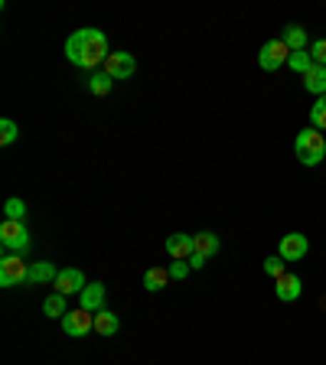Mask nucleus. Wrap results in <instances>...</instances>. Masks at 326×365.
I'll use <instances>...</instances> for the list:
<instances>
[{"label":"nucleus","mask_w":326,"mask_h":365,"mask_svg":"<svg viewBox=\"0 0 326 365\" xmlns=\"http://www.w3.org/2000/svg\"><path fill=\"white\" fill-rule=\"evenodd\" d=\"M62 329H66V336H72V339H82V336L95 333V313L91 310H68L66 317H62Z\"/></svg>","instance_id":"5"},{"label":"nucleus","mask_w":326,"mask_h":365,"mask_svg":"<svg viewBox=\"0 0 326 365\" xmlns=\"http://www.w3.org/2000/svg\"><path fill=\"white\" fill-rule=\"evenodd\" d=\"M300 78H304V88L310 91V95H320V98L326 95V66H317V62H313Z\"/></svg>","instance_id":"13"},{"label":"nucleus","mask_w":326,"mask_h":365,"mask_svg":"<svg viewBox=\"0 0 326 365\" xmlns=\"http://www.w3.org/2000/svg\"><path fill=\"white\" fill-rule=\"evenodd\" d=\"M193 245H196L193 255H199V258L209 261L215 251H219V235H215V232H199V235H193Z\"/></svg>","instance_id":"14"},{"label":"nucleus","mask_w":326,"mask_h":365,"mask_svg":"<svg viewBox=\"0 0 326 365\" xmlns=\"http://www.w3.org/2000/svg\"><path fill=\"white\" fill-rule=\"evenodd\" d=\"M281 43L287 46L290 53H300V49H307V33H304V26H287V30L281 33Z\"/></svg>","instance_id":"16"},{"label":"nucleus","mask_w":326,"mask_h":365,"mask_svg":"<svg viewBox=\"0 0 326 365\" xmlns=\"http://www.w3.org/2000/svg\"><path fill=\"white\" fill-rule=\"evenodd\" d=\"M111 85H114V78L108 76V72H95V76L88 78V88L95 91V95H108V91H111Z\"/></svg>","instance_id":"20"},{"label":"nucleus","mask_w":326,"mask_h":365,"mask_svg":"<svg viewBox=\"0 0 326 365\" xmlns=\"http://www.w3.org/2000/svg\"><path fill=\"white\" fill-rule=\"evenodd\" d=\"M193 251H196V245H193V235H183V232H176V235L167 238V255L173 261H190Z\"/></svg>","instance_id":"11"},{"label":"nucleus","mask_w":326,"mask_h":365,"mask_svg":"<svg viewBox=\"0 0 326 365\" xmlns=\"http://www.w3.org/2000/svg\"><path fill=\"white\" fill-rule=\"evenodd\" d=\"M167 284H170V271H167V267H151V271L144 274V287L151 290V294L163 290Z\"/></svg>","instance_id":"18"},{"label":"nucleus","mask_w":326,"mask_h":365,"mask_svg":"<svg viewBox=\"0 0 326 365\" xmlns=\"http://www.w3.org/2000/svg\"><path fill=\"white\" fill-rule=\"evenodd\" d=\"M108 39L101 30H91V26H82L72 36L66 39V59L78 68H98L105 66L108 59Z\"/></svg>","instance_id":"1"},{"label":"nucleus","mask_w":326,"mask_h":365,"mask_svg":"<svg viewBox=\"0 0 326 365\" xmlns=\"http://www.w3.org/2000/svg\"><path fill=\"white\" fill-rule=\"evenodd\" d=\"M43 313H46V317H66V313H68V307H66V294H49V297H46V300H43Z\"/></svg>","instance_id":"19"},{"label":"nucleus","mask_w":326,"mask_h":365,"mask_svg":"<svg viewBox=\"0 0 326 365\" xmlns=\"http://www.w3.org/2000/svg\"><path fill=\"white\" fill-rule=\"evenodd\" d=\"M4 212H7V219L10 222H23V215H26V205H23V199H7L4 202Z\"/></svg>","instance_id":"23"},{"label":"nucleus","mask_w":326,"mask_h":365,"mask_svg":"<svg viewBox=\"0 0 326 365\" xmlns=\"http://www.w3.org/2000/svg\"><path fill=\"white\" fill-rule=\"evenodd\" d=\"M307 251H310V242L300 232H290V235L281 238V258L284 261H304Z\"/></svg>","instance_id":"9"},{"label":"nucleus","mask_w":326,"mask_h":365,"mask_svg":"<svg viewBox=\"0 0 326 365\" xmlns=\"http://www.w3.org/2000/svg\"><path fill=\"white\" fill-rule=\"evenodd\" d=\"M203 264H205V258H199V255H193V258H190V267H193V271H199Z\"/></svg>","instance_id":"28"},{"label":"nucleus","mask_w":326,"mask_h":365,"mask_svg":"<svg viewBox=\"0 0 326 365\" xmlns=\"http://www.w3.org/2000/svg\"><path fill=\"white\" fill-rule=\"evenodd\" d=\"M265 271L271 274L274 281H277L281 274H287V271H284V258H281V255H274V258H268V261H265Z\"/></svg>","instance_id":"25"},{"label":"nucleus","mask_w":326,"mask_h":365,"mask_svg":"<svg viewBox=\"0 0 326 365\" xmlns=\"http://www.w3.org/2000/svg\"><path fill=\"white\" fill-rule=\"evenodd\" d=\"M78 307L82 310H91V313H98V310H105V284H88V287L78 294Z\"/></svg>","instance_id":"12"},{"label":"nucleus","mask_w":326,"mask_h":365,"mask_svg":"<svg viewBox=\"0 0 326 365\" xmlns=\"http://www.w3.org/2000/svg\"><path fill=\"white\" fill-rule=\"evenodd\" d=\"M53 287H56V294H82L88 284H85V274L78 271V267H62L59 271V277L53 281Z\"/></svg>","instance_id":"8"},{"label":"nucleus","mask_w":326,"mask_h":365,"mask_svg":"<svg viewBox=\"0 0 326 365\" xmlns=\"http://www.w3.org/2000/svg\"><path fill=\"white\" fill-rule=\"evenodd\" d=\"M274 294H277L281 304H294L297 297L304 294V281H300L297 274H281V277L274 281Z\"/></svg>","instance_id":"10"},{"label":"nucleus","mask_w":326,"mask_h":365,"mask_svg":"<svg viewBox=\"0 0 326 365\" xmlns=\"http://www.w3.org/2000/svg\"><path fill=\"white\" fill-rule=\"evenodd\" d=\"M294 153L304 167H320L326 160V137L317 128H304L294 140Z\"/></svg>","instance_id":"2"},{"label":"nucleus","mask_w":326,"mask_h":365,"mask_svg":"<svg viewBox=\"0 0 326 365\" xmlns=\"http://www.w3.org/2000/svg\"><path fill=\"white\" fill-rule=\"evenodd\" d=\"M310 128L326 130V95L323 98H317V105L310 108Z\"/></svg>","instance_id":"21"},{"label":"nucleus","mask_w":326,"mask_h":365,"mask_svg":"<svg viewBox=\"0 0 326 365\" xmlns=\"http://www.w3.org/2000/svg\"><path fill=\"white\" fill-rule=\"evenodd\" d=\"M121 329V323H118V317H114L111 310H98L95 313V333L98 336H114Z\"/></svg>","instance_id":"15"},{"label":"nucleus","mask_w":326,"mask_h":365,"mask_svg":"<svg viewBox=\"0 0 326 365\" xmlns=\"http://www.w3.org/2000/svg\"><path fill=\"white\" fill-rule=\"evenodd\" d=\"M30 277V264L20 255H4L0 258V287H20Z\"/></svg>","instance_id":"3"},{"label":"nucleus","mask_w":326,"mask_h":365,"mask_svg":"<svg viewBox=\"0 0 326 365\" xmlns=\"http://www.w3.org/2000/svg\"><path fill=\"white\" fill-rule=\"evenodd\" d=\"M59 277V271H56L49 261H36V264L30 267V277H26V284H46V281H56Z\"/></svg>","instance_id":"17"},{"label":"nucleus","mask_w":326,"mask_h":365,"mask_svg":"<svg viewBox=\"0 0 326 365\" xmlns=\"http://www.w3.org/2000/svg\"><path fill=\"white\" fill-rule=\"evenodd\" d=\"M310 59L317 62V66H326V39H317V43H310Z\"/></svg>","instance_id":"26"},{"label":"nucleus","mask_w":326,"mask_h":365,"mask_svg":"<svg viewBox=\"0 0 326 365\" xmlns=\"http://www.w3.org/2000/svg\"><path fill=\"white\" fill-rule=\"evenodd\" d=\"M167 271H170V277H176V281H183V277H186V274H190L193 267H190V261H173V264H170Z\"/></svg>","instance_id":"27"},{"label":"nucleus","mask_w":326,"mask_h":365,"mask_svg":"<svg viewBox=\"0 0 326 365\" xmlns=\"http://www.w3.org/2000/svg\"><path fill=\"white\" fill-rule=\"evenodd\" d=\"M287 66H290V68H294L297 76H304L307 68H310V66H313V59H310V53H307V49H300V53H290Z\"/></svg>","instance_id":"22"},{"label":"nucleus","mask_w":326,"mask_h":365,"mask_svg":"<svg viewBox=\"0 0 326 365\" xmlns=\"http://www.w3.org/2000/svg\"><path fill=\"white\" fill-rule=\"evenodd\" d=\"M290 59V49L281 43V39H271V43L261 46V53H258V66L265 68V72H277L281 66H287Z\"/></svg>","instance_id":"6"},{"label":"nucleus","mask_w":326,"mask_h":365,"mask_svg":"<svg viewBox=\"0 0 326 365\" xmlns=\"http://www.w3.org/2000/svg\"><path fill=\"white\" fill-rule=\"evenodd\" d=\"M16 134H20V130H16V124L10 121V118H4V121H0V144L10 147L16 140Z\"/></svg>","instance_id":"24"},{"label":"nucleus","mask_w":326,"mask_h":365,"mask_svg":"<svg viewBox=\"0 0 326 365\" xmlns=\"http://www.w3.org/2000/svg\"><path fill=\"white\" fill-rule=\"evenodd\" d=\"M0 245L7 248V255H20V251H26V245H30V232H26V225H23V222L4 219V225H0Z\"/></svg>","instance_id":"4"},{"label":"nucleus","mask_w":326,"mask_h":365,"mask_svg":"<svg viewBox=\"0 0 326 365\" xmlns=\"http://www.w3.org/2000/svg\"><path fill=\"white\" fill-rule=\"evenodd\" d=\"M134 68H137L134 56L121 49V53H111V56H108L105 66H101V72H108V76L118 82V78H131V76H134Z\"/></svg>","instance_id":"7"}]
</instances>
